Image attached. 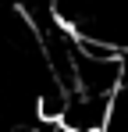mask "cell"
<instances>
[{
    "mask_svg": "<svg viewBox=\"0 0 128 132\" xmlns=\"http://www.w3.org/2000/svg\"><path fill=\"white\" fill-rule=\"evenodd\" d=\"M103 132H128V86H121L110 96V114H107Z\"/></svg>",
    "mask_w": 128,
    "mask_h": 132,
    "instance_id": "obj_1",
    "label": "cell"
},
{
    "mask_svg": "<svg viewBox=\"0 0 128 132\" xmlns=\"http://www.w3.org/2000/svg\"><path fill=\"white\" fill-rule=\"evenodd\" d=\"M121 86H128V54H121Z\"/></svg>",
    "mask_w": 128,
    "mask_h": 132,
    "instance_id": "obj_2",
    "label": "cell"
},
{
    "mask_svg": "<svg viewBox=\"0 0 128 132\" xmlns=\"http://www.w3.org/2000/svg\"><path fill=\"white\" fill-rule=\"evenodd\" d=\"M43 132H71V129H64L61 121H53V125H46V129H43Z\"/></svg>",
    "mask_w": 128,
    "mask_h": 132,
    "instance_id": "obj_3",
    "label": "cell"
}]
</instances>
